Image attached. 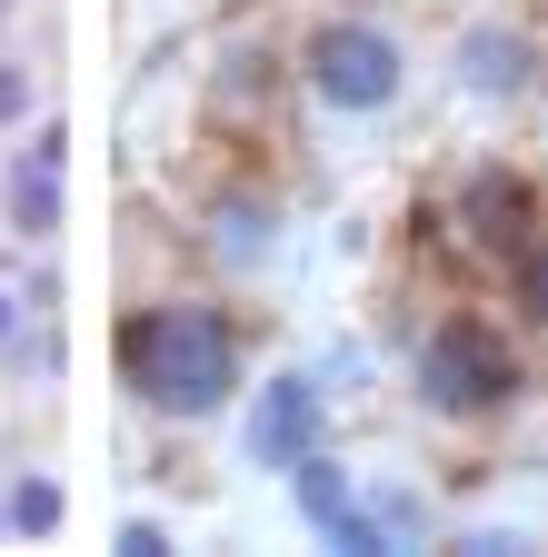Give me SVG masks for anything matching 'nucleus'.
<instances>
[{
  "label": "nucleus",
  "mask_w": 548,
  "mask_h": 557,
  "mask_svg": "<svg viewBox=\"0 0 548 557\" xmlns=\"http://www.w3.org/2000/svg\"><path fill=\"white\" fill-rule=\"evenodd\" d=\"M110 369L150 429H220L249 388V319L220 289H150L120 309Z\"/></svg>",
  "instance_id": "nucleus-1"
},
{
  "label": "nucleus",
  "mask_w": 548,
  "mask_h": 557,
  "mask_svg": "<svg viewBox=\"0 0 548 557\" xmlns=\"http://www.w3.org/2000/svg\"><path fill=\"white\" fill-rule=\"evenodd\" d=\"M528 338L509 329V309H478V299H449L429 309L419 329L399 338V398L429 418L439 438H489L528 408Z\"/></svg>",
  "instance_id": "nucleus-2"
},
{
  "label": "nucleus",
  "mask_w": 548,
  "mask_h": 557,
  "mask_svg": "<svg viewBox=\"0 0 548 557\" xmlns=\"http://www.w3.org/2000/svg\"><path fill=\"white\" fill-rule=\"evenodd\" d=\"M290 90L319 129H389L419 100V40L379 0H329L290 40Z\"/></svg>",
  "instance_id": "nucleus-3"
},
{
  "label": "nucleus",
  "mask_w": 548,
  "mask_h": 557,
  "mask_svg": "<svg viewBox=\"0 0 548 557\" xmlns=\"http://www.w3.org/2000/svg\"><path fill=\"white\" fill-rule=\"evenodd\" d=\"M429 230L468 278H499L538 230H548V170H528L519 150H468L439 199H429Z\"/></svg>",
  "instance_id": "nucleus-4"
},
{
  "label": "nucleus",
  "mask_w": 548,
  "mask_h": 557,
  "mask_svg": "<svg viewBox=\"0 0 548 557\" xmlns=\"http://www.w3.org/2000/svg\"><path fill=\"white\" fill-rule=\"evenodd\" d=\"M439 81L468 120H538L548 100V21L519 11V0H478L459 11L449 50H439Z\"/></svg>",
  "instance_id": "nucleus-5"
},
{
  "label": "nucleus",
  "mask_w": 548,
  "mask_h": 557,
  "mask_svg": "<svg viewBox=\"0 0 548 557\" xmlns=\"http://www.w3.org/2000/svg\"><path fill=\"white\" fill-rule=\"evenodd\" d=\"M230 438H240V468H259V478H290L309 448H329L339 438V388L319 379V369H259L249 388H240V408H230Z\"/></svg>",
  "instance_id": "nucleus-6"
},
{
  "label": "nucleus",
  "mask_w": 548,
  "mask_h": 557,
  "mask_svg": "<svg viewBox=\"0 0 548 557\" xmlns=\"http://www.w3.org/2000/svg\"><path fill=\"white\" fill-rule=\"evenodd\" d=\"M199 249H210L230 278H259V269H280V249H290V199L269 189L259 170H230L210 199H199Z\"/></svg>",
  "instance_id": "nucleus-7"
},
{
  "label": "nucleus",
  "mask_w": 548,
  "mask_h": 557,
  "mask_svg": "<svg viewBox=\"0 0 548 557\" xmlns=\"http://www.w3.org/2000/svg\"><path fill=\"white\" fill-rule=\"evenodd\" d=\"M280 100H290V50L280 40H230L220 70H210V120L240 129V139H259V120Z\"/></svg>",
  "instance_id": "nucleus-8"
},
{
  "label": "nucleus",
  "mask_w": 548,
  "mask_h": 557,
  "mask_svg": "<svg viewBox=\"0 0 548 557\" xmlns=\"http://www.w3.org/2000/svg\"><path fill=\"white\" fill-rule=\"evenodd\" d=\"M60 180H71V170L11 150V170H0V220H11L21 249H50V239H60V220H71V189H60Z\"/></svg>",
  "instance_id": "nucleus-9"
},
{
  "label": "nucleus",
  "mask_w": 548,
  "mask_h": 557,
  "mask_svg": "<svg viewBox=\"0 0 548 557\" xmlns=\"http://www.w3.org/2000/svg\"><path fill=\"white\" fill-rule=\"evenodd\" d=\"M280 487H290V518H300L309 537H329L339 518H350V508L369 498V478H360L350 458H339V438H329V448H309V458H300V468H290Z\"/></svg>",
  "instance_id": "nucleus-10"
},
{
  "label": "nucleus",
  "mask_w": 548,
  "mask_h": 557,
  "mask_svg": "<svg viewBox=\"0 0 548 557\" xmlns=\"http://www.w3.org/2000/svg\"><path fill=\"white\" fill-rule=\"evenodd\" d=\"M0 508H11V537L50 547L60 528H71V487H60L50 468H11V478H0Z\"/></svg>",
  "instance_id": "nucleus-11"
},
{
  "label": "nucleus",
  "mask_w": 548,
  "mask_h": 557,
  "mask_svg": "<svg viewBox=\"0 0 548 557\" xmlns=\"http://www.w3.org/2000/svg\"><path fill=\"white\" fill-rule=\"evenodd\" d=\"M499 309H509V329H519L528 348H548V230L499 269Z\"/></svg>",
  "instance_id": "nucleus-12"
},
{
  "label": "nucleus",
  "mask_w": 548,
  "mask_h": 557,
  "mask_svg": "<svg viewBox=\"0 0 548 557\" xmlns=\"http://www.w3.org/2000/svg\"><path fill=\"white\" fill-rule=\"evenodd\" d=\"M369 508H379V528L399 537V557L409 547H439V498L419 478H369Z\"/></svg>",
  "instance_id": "nucleus-13"
},
{
  "label": "nucleus",
  "mask_w": 548,
  "mask_h": 557,
  "mask_svg": "<svg viewBox=\"0 0 548 557\" xmlns=\"http://www.w3.org/2000/svg\"><path fill=\"white\" fill-rule=\"evenodd\" d=\"M0 369L31 379V388H60V319H21L11 348H0Z\"/></svg>",
  "instance_id": "nucleus-14"
},
{
  "label": "nucleus",
  "mask_w": 548,
  "mask_h": 557,
  "mask_svg": "<svg viewBox=\"0 0 548 557\" xmlns=\"http://www.w3.org/2000/svg\"><path fill=\"white\" fill-rule=\"evenodd\" d=\"M31 120H40V70H31L11 40H0V139H21Z\"/></svg>",
  "instance_id": "nucleus-15"
},
{
  "label": "nucleus",
  "mask_w": 548,
  "mask_h": 557,
  "mask_svg": "<svg viewBox=\"0 0 548 557\" xmlns=\"http://www.w3.org/2000/svg\"><path fill=\"white\" fill-rule=\"evenodd\" d=\"M439 557H528V528H439Z\"/></svg>",
  "instance_id": "nucleus-16"
},
{
  "label": "nucleus",
  "mask_w": 548,
  "mask_h": 557,
  "mask_svg": "<svg viewBox=\"0 0 548 557\" xmlns=\"http://www.w3.org/2000/svg\"><path fill=\"white\" fill-rule=\"evenodd\" d=\"M309 369H319V379H329L339 398H360V388H369V338H329Z\"/></svg>",
  "instance_id": "nucleus-17"
},
{
  "label": "nucleus",
  "mask_w": 548,
  "mask_h": 557,
  "mask_svg": "<svg viewBox=\"0 0 548 557\" xmlns=\"http://www.w3.org/2000/svg\"><path fill=\"white\" fill-rule=\"evenodd\" d=\"M0 269H11V289H21V309H31V319H60V269H50V259H31V269H21V249H11Z\"/></svg>",
  "instance_id": "nucleus-18"
},
{
  "label": "nucleus",
  "mask_w": 548,
  "mask_h": 557,
  "mask_svg": "<svg viewBox=\"0 0 548 557\" xmlns=\"http://www.w3.org/2000/svg\"><path fill=\"white\" fill-rule=\"evenodd\" d=\"M110 547H120V557H180L170 518H120V528H110Z\"/></svg>",
  "instance_id": "nucleus-19"
},
{
  "label": "nucleus",
  "mask_w": 548,
  "mask_h": 557,
  "mask_svg": "<svg viewBox=\"0 0 548 557\" xmlns=\"http://www.w3.org/2000/svg\"><path fill=\"white\" fill-rule=\"evenodd\" d=\"M31 309H21V289H11V269H0V348H11V329H21Z\"/></svg>",
  "instance_id": "nucleus-20"
},
{
  "label": "nucleus",
  "mask_w": 548,
  "mask_h": 557,
  "mask_svg": "<svg viewBox=\"0 0 548 557\" xmlns=\"http://www.w3.org/2000/svg\"><path fill=\"white\" fill-rule=\"evenodd\" d=\"M11 21H21V0H0V30H11Z\"/></svg>",
  "instance_id": "nucleus-21"
},
{
  "label": "nucleus",
  "mask_w": 548,
  "mask_h": 557,
  "mask_svg": "<svg viewBox=\"0 0 548 557\" xmlns=\"http://www.w3.org/2000/svg\"><path fill=\"white\" fill-rule=\"evenodd\" d=\"M538 150H548V100H538Z\"/></svg>",
  "instance_id": "nucleus-22"
},
{
  "label": "nucleus",
  "mask_w": 548,
  "mask_h": 557,
  "mask_svg": "<svg viewBox=\"0 0 548 557\" xmlns=\"http://www.w3.org/2000/svg\"><path fill=\"white\" fill-rule=\"evenodd\" d=\"M0 537H11V508H0Z\"/></svg>",
  "instance_id": "nucleus-23"
}]
</instances>
